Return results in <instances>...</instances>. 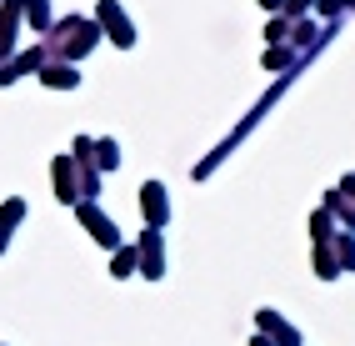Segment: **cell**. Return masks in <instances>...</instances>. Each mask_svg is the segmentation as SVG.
I'll return each instance as SVG.
<instances>
[{
    "instance_id": "cell-1",
    "label": "cell",
    "mask_w": 355,
    "mask_h": 346,
    "mask_svg": "<svg viewBox=\"0 0 355 346\" xmlns=\"http://www.w3.org/2000/svg\"><path fill=\"white\" fill-rule=\"evenodd\" d=\"M140 206H146V221L160 226L165 221V186H146V191H140Z\"/></svg>"
},
{
    "instance_id": "cell-3",
    "label": "cell",
    "mask_w": 355,
    "mask_h": 346,
    "mask_svg": "<svg viewBox=\"0 0 355 346\" xmlns=\"http://www.w3.org/2000/svg\"><path fill=\"white\" fill-rule=\"evenodd\" d=\"M101 26H110V35H115V40L130 45V31H125V20H121V10H115V6H101Z\"/></svg>"
},
{
    "instance_id": "cell-7",
    "label": "cell",
    "mask_w": 355,
    "mask_h": 346,
    "mask_svg": "<svg viewBox=\"0 0 355 346\" xmlns=\"http://www.w3.org/2000/svg\"><path fill=\"white\" fill-rule=\"evenodd\" d=\"M305 6H311V0H291V10H305Z\"/></svg>"
},
{
    "instance_id": "cell-4",
    "label": "cell",
    "mask_w": 355,
    "mask_h": 346,
    "mask_svg": "<svg viewBox=\"0 0 355 346\" xmlns=\"http://www.w3.org/2000/svg\"><path fill=\"white\" fill-rule=\"evenodd\" d=\"M55 186H60V201L76 196V181H70V166H65V160H55Z\"/></svg>"
},
{
    "instance_id": "cell-2",
    "label": "cell",
    "mask_w": 355,
    "mask_h": 346,
    "mask_svg": "<svg viewBox=\"0 0 355 346\" xmlns=\"http://www.w3.org/2000/svg\"><path fill=\"white\" fill-rule=\"evenodd\" d=\"M80 216H85V226H90V231H96V241H101V246H115V226H110L101 211H90V206H85Z\"/></svg>"
},
{
    "instance_id": "cell-5",
    "label": "cell",
    "mask_w": 355,
    "mask_h": 346,
    "mask_svg": "<svg viewBox=\"0 0 355 346\" xmlns=\"http://www.w3.org/2000/svg\"><path fill=\"white\" fill-rule=\"evenodd\" d=\"M45 81H51V85H76V71H65V65H51V71H45Z\"/></svg>"
},
{
    "instance_id": "cell-6",
    "label": "cell",
    "mask_w": 355,
    "mask_h": 346,
    "mask_svg": "<svg viewBox=\"0 0 355 346\" xmlns=\"http://www.w3.org/2000/svg\"><path fill=\"white\" fill-rule=\"evenodd\" d=\"M260 6H266V10H275V6H286V0H260Z\"/></svg>"
}]
</instances>
